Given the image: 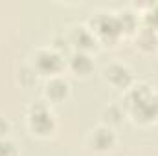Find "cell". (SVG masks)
I'll return each mask as SVG.
<instances>
[{"label":"cell","instance_id":"6da1fadb","mask_svg":"<svg viewBox=\"0 0 158 156\" xmlns=\"http://www.w3.org/2000/svg\"><path fill=\"white\" fill-rule=\"evenodd\" d=\"M125 101L136 121L149 123L158 117V94H153L147 84H138L131 88Z\"/></svg>","mask_w":158,"mask_h":156},{"label":"cell","instance_id":"7a4b0ae2","mask_svg":"<svg viewBox=\"0 0 158 156\" xmlns=\"http://www.w3.org/2000/svg\"><path fill=\"white\" fill-rule=\"evenodd\" d=\"M30 127L39 136H48L55 129L53 114L46 109V105L37 103V105L31 107V112H30Z\"/></svg>","mask_w":158,"mask_h":156},{"label":"cell","instance_id":"3957f363","mask_svg":"<svg viewBox=\"0 0 158 156\" xmlns=\"http://www.w3.org/2000/svg\"><path fill=\"white\" fill-rule=\"evenodd\" d=\"M63 64H64V61L61 59V55L55 53V51H50V50L39 51L37 59H35L37 70H39L40 74H44V76H53V74L61 72Z\"/></svg>","mask_w":158,"mask_h":156},{"label":"cell","instance_id":"277c9868","mask_svg":"<svg viewBox=\"0 0 158 156\" xmlns=\"http://www.w3.org/2000/svg\"><path fill=\"white\" fill-rule=\"evenodd\" d=\"M105 79L118 88H127L132 81V76H131L129 68H125L123 64H112L105 70Z\"/></svg>","mask_w":158,"mask_h":156},{"label":"cell","instance_id":"5b68a950","mask_svg":"<svg viewBox=\"0 0 158 156\" xmlns=\"http://www.w3.org/2000/svg\"><path fill=\"white\" fill-rule=\"evenodd\" d=\"M90 143L98 151H107V149H110L114 145V134H112L110 129H105V127L96 129L92 138H90Z\"/></svg>","mask_w":158,"mask_h":156},{"label":"cell","instance_id":"8992f818","mask_svg":"<svg viewBox=\"0 0 158 156\" xmlns=\"http://www.w3.org/2000/svg\"><path fill=\"white\" fill-rule=\"evenodd\" d=\"M46 96L52 101H61L68 96V83L61 77L50 79V83L46 84Z\"/></svg>","mask_w":158,"mask_h":156},{"label":"cell","instance_id":"52a82bcc","mask_svg":"<svg viewBox=\"0 0 158 156\" xmlns=\"http://www.w3.org/2000/svg\"><path fill=\"white\" fill-rule=\"evenodd\" d=\"M98 31H99V35H103L105 39L107 37H112V35H118L119 31H121V28H119V22L116 17H99L98 18Z\"/></svg>","mask_w":158,"mask_h":156},{"label":"cell","instance_id":"ba28073f","mask_svg":"<svg viewBox=\"0 0 158 156\" xmlns=\"http://www.w3.org/2000/svg\"><path fill=\"white\" fill-rule=\"evenodd\" d=\"M70 40H72V44H76L79 48V51L88 50V48L94 46V37H92V33H90L86 28H76Z\"/></svg>","mask_w":158,"mask_h":156},{"label":"cell","instance_id":"9c48e42d","mask_svg":"<svg viewBox=\"0 0 158 156\" xmlns=\"http://www.w3.org/2000/svg\"><path fill=\"white\" fill-rule=\"evenodd\" d=\"M70 66H72V70L74 72H77V74H88L90 70H92V59L85 53V51H77V53H74L72 55V59H70Z\"/></svg>","mask_w":158,"mask_h":156},{"label":"cell","instance_id":"30bf717a","mask_svg":"<svg viewBox=\"0 0 158 156\" xmlns=\"http://www.w3.org/2000/svg\"><path fill=\"white\" fill-rule=\"evenodd\" d=\"M0 156H17V147L13 142L0 138Z\"/></svg>","mask_w":158,"mask_h":156},{"label":"cell","instance_id":"8fae6325","mask_svg":"<svg viewBox=\"0 0 158 156\" xmlns=\"http://www.w3.org/2000/svg\"><path fill=\"white\" fill-rule=\"evenodd\" d=\"M105 121H109V123H119L121 121V117H123V114H121V110H119L118 107H109L107 110H105Z\"/></svg>","mask_w":158,"mask_h":156},{"label":"cell","instance_id":"7c38bea8","mask_svg":"<svg viewBox=\"0 0 158 156\" xmlns=\"http://www.w3.org/2000/svg\"><path fill=\"white\" fill-rule=\"evenodd\" d=\"M7 130H9V123H7L4 117H0V136H4Z\"/></svg>","mask_w":158,"mask_h":156}]
</instances>
